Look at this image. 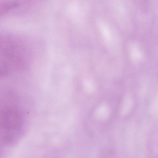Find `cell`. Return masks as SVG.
Returning <instances> with one entry per match:
<instances>
[{"mask_svg":"<svg viewBox=\"0 0 158 158\" xmlns=\"http://www.w3.org/2000/svg\"><path fill=\"white\" fill-rule=\"evenodd\" d=\"M20 3L17 1L10 0L0 2V18L9 11L19 7Z\"/></svg>","mask_w":158,"mask_h":158,"instance_id":"1","label":"cell"}]
</instances>
